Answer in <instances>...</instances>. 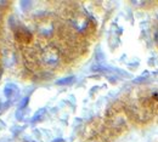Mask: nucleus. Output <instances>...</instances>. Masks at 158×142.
I'll return each mask as SVG.
<instances>
[{
    "instance_id": "3",
    "label": "nucleus",
    "mask_w": 158,
    "mask_h": 142,
    "mask_svg": "<svg viewBox=\"0 0 158 142\" xmlns=\"http://www.w3.org/2000/svg\"><path fill=\"white\" fill-rule=\"evenodd\" d=\"M52 142H64L62 139H57V140H55V141H52Z\"/></svg>"
},
{
    "instance_id": "5",
    "label": "nucleus",
    "mask_w": 158,
    "mask_h": 142,
    "mask_svg": "<svg viewBox=\"0 0 158 142\" xmlns=\"http://www.w3.org/2000/svg\"><path fill=\"white\" fill-rule=\"evenodd\" d=\"M2 107H4V106H2V104H0V111L2 109ZM0 113H1V112H0Z\"/></svg>"
},
{
    "instance_id": "4",
    "label": "nucleus",
    "mask_w": 158,
    "mask_h": 142,
    "mask_svg": "<svg viewBox=\"0 0 158 142\" xmlns=\"http://www.w3.org/2000/svg\"><path fill=\"white\" fill-rule=\"evenodd\" d=\"M155 38H156V41L158 43V30L156 32V35H155Z\"/></svg>"
},
{
    "instance_id": "1",
    "label": "nucleus",
    "mask_w": 158,
    "mask_h": 142,
    "mask_svg": "<svg viewBox=\"0 0 158 142\" xmlns=\"http://www.w3.org/2000/svg\"><path fill=\"white\" fill-rule=\"evenodd\" d=\"M59 51L52 46L46 47L45 51L43 52V61L45 62V64H48V66H55L59 62Z\"/></svg>"
},
{
    "instance_id": "2",
    "label": "nucleus",
    "mask_w": 158,
    "mask_h": 142,
    "mask_svg": "<svg viewBox=\"0 0 158 142\" xmlns=\"http://www.w3.org/2000/svg\"><path fill=\"white\" fill-rule=\"evenodd\" d=\"M73 80H74V78L73 77H69V78H66V79H61L59 81V84H69V83H72Z\"/></svg>"
}]
</instances>
